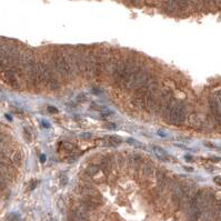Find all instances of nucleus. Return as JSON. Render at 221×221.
<instances>
[{"label":"nucleus","instance_id":"f257e3e1","mask_svg":"<svg viewBox=\"0 0 221 221\" xmlns=\"http://www.w3.org/2000/svg\"><path fill=\"white\" fill-rule=\"evenodd\" d=\"M139 70V67L134 62H124L122 64H119L117 67V70L113 73V78H115V81L118 85H121L124 83V81L128 79L130 76H132L136 71Z\"/></svg>","mask_w":221,"mask_h":221},{"label":"nucleus","instance_id":"f03ea898","mask_svg":"<svg viewBox=\"0 0 221 221\" xmlns=\"http://www.w3.org/2000/svg\"><path fill=\"white\" fill-rule=\"evenodd\" d=\"M169 121L172 124L180 126L186 121V108L181 102H173L168 112Z\"/></svg>","mask_w":221,"mask_h":221},{"label":"nucleus","instance_id":"7ed1b4c3","mask_svg":"<svg viewBox=\"0 0 221 221\" xmlns=\"http://www.w3.org/2000/svg\"><path fill=\"white\" fill-rule=\"evenodd\" d=\"M149 73L147 71H143V70H138L136 71L132 76H130L124 81V86L127 89H134V88H138L140 87L141 85H143L145 82L148 81L149 79Z\"/></svg>","mask_w":221,"mask_h":221},{"label":"nucleus","instance_id":"20e7f679","mask_svg":"<svg viewBox=\"0 0 221 221\" xmlns=\"http://www.w3.org/2000/svg\"><path fill=\"white\" fill-rule=\"evenodd\" d=\"M50 78H52L50 69L43 64H35V85L46 83Z\"/></svg>","mask_w":221,"mask_h":221},{"label":"nucleus","instance_id":"39448f33","mask_svg":"<svg viewBox=\"0 0 221 221\" xmlns=\"http://www.w3.org/2000/svg\"><path fill=\"white\" fill-rule=\"evenodd\" d=\"M52 61H53V67H55V69L57 70V72H58L59 75H61L62 77H66L69 75L70 66L68 64V60L64 57L60 56V55H57V56L53 57Z\"/></svg>","mask_w":221,"mask_h":221},{"label":"nucleus","instance_id":"423d86ee","mask_svg":"<svg viewBox=\"0 0 221 221\" xmlns=\"http://www.w3.org/2000/svg\"><path fill=\"white\" fill-rule=\"evenodd\" d=\"M5 79H6V81L13 88H18L19 87V85H18V81H17V77H16V73H15V71L13 70H6L5 71Z\"/></svg>","mask_w":221,"mask_h":221},{"label":"nucleus","instance_id":"0eeeda50","mask_svg":"<svg viewBox=\"0 0 221 221\" xmlns=\"http://www.w3.org/2000/svg\"><path fill=\"white\" fill-rule=\"evenodd\" d=\"M189 122H190V124H191L192 127H194V128H200L202 126V123H204L201 117L199 116V115H191V116L189 117Z\"/></svg>","mask_w":221,"mask_h":221},{"label":"nucleus","instance_id":"6e6552de","mask_svg":"<svg viewBox=\"0 0 221 221\" xmlns=\"http://www.w3.org/2000/svg\"><path fill=\"white\" fill-rule=\"evenodd\" d=\"M152 150H153V152L157 155V157L159 158V159H161V160H167L168 159V153L163 150L161 147H159V145H153L152 147Z\"/></svg>","mask_w":221,"mask_h":221},{"label":"nucleus","instance_id":"1a4fd4ad","mask_svg":"<svg viewBox=\"0 0 221 221\" xmlns=\"http://www.w3.org/2000/svg\"><path fill=\"white\" fill-rule=\"evenodd\" d=\"M107 138H108L107 141H108L109 145H112V147H117V145H119L122 142L121 138H120L119 136H116V134L109 136V137H107Z\"/></svg>","mask_w":221,"mask_h":221},{"label":"nucleus","instance_id":"9d476101","mask_svg":"<svg viewBox=\"0 0 221 221\" xmlns=\"http://www.w3.org/2000/svg\"><path fill=\"white\" fill-rule=\"evenodd\" d=\"M46 85H47V87H48V89H50V90H57V89H59V87H60L59 81L57 79H55V78H50V79L46 82Z\"/></svg>","mask_w":221,"mask_h":221},{"label":"nucleus","instance_id":"9b49d317","mask_svg":"<svg viewBox=\"0 0 221 221\" xmlns=\"http://www.w3.org/2000/svg\"><path fill=\"white\" fill-rule=\"evenodd\" d=\"M98 172H99V167H98V166L91 164V166H89L87 168V173L89 176H94V175H97Z\"/></svg>","mask_w":221,"mask_h":221},{"label":"nucleus","instance_id":"f8f14e48","mask_svg":"<svg viewBox=\"0 0 221 221\" xmlns=\"http://www.w3.org/2000/svg\"><path fill=\"white\" fill-rule=\"evenodd\" d=\"M61 148L64 149V151H68V152H72L75 150V145H72L71 142H62V143H61Z\"/></svg>","mask_w":221,"mask_h":221},{"label":"nucleus","instance_id":"ddd939ff","mask_svg":"<svg viewBox=\"0 0 221 221\" xmlns=\"http://www.w3.org/2000/svg\"><path fill=\"white\" fill-rule=\"evenodd\" d=\"M142 170H143V173L147 176H151V175H153V172H155V170H153V168H152V166H149V164H145Z\"/></svg>","mask_w":221,"mask_h":221},{"label":"nucleus","instance_id":"4468645a","mask_svg":"<svg viewBox=\"0 0 221 221\" xmlns=\"http://www.w3.org/2000/svg\"><path fill=\"white\" fill-rule=\"evenodd\" d=\"M12 161L16 163V164H20L21 161H22V158H21V155L19 152H16L13 156H12Z\"/></svg>","mask_w":221,"mask_h":221},{"label":"nucleus","instance_id":"2eb2a0df","mask_svg":"<svg viewBox=\"0 0 221 221\" xmlns=\"http://www.w3.org/2000/svg\"><path fill=\"white\" fill-rule=\"evenodd\" d=\"M76 100L78 102H85L86 100H87V96H86V93H79V94H77L76 97Z\"/></svg>","mask_w":221,"mask_h":221},{"label":"nucleus","instance_id":"dca6fc26","mask_svg":"<svg viewBox=\"0 0 221 221\" xmlns=\"http://www.w3.org/2000/svg\"><path fill=\"white\" fill-rule=\"evenodd\" d=\"M23 136H24L27 141H31V139H32V134H30L28 129H23Z\"/></svg>","mask_w":221,"mask_h":221},{"label":"nucleus","instance_id":"f3484780","mask_svg":"<svg viewBox=\"0 0 221 221\" xmlns=\"http://www.w3.org/2000/svg\"><path fill=\"white\" fill-rule=\"evenodd\" d=\"M7 187V182L2 176H0V190H3Z\"/></svg>","mask_w":221,"mask_h":221},{"label":"nucleus","instance_id":"a211bd4d","mask_svg":"<svg viewBox=\"0 0 221 221\" xmlns=\"http://www.w3.org/2000/svg\"><path fill=\"white\" fill-rule=\"evenodd\" d=\"M127 142H128V143H130V145H141V143H140V142L136 141V140L132 139V138H129V139L127 140Z\"/></svg>","mask_w":221,"mask_h":221},{"label":"nucleus","instance_id":"6ab92c4d","mask_svg":"<svg viewBox=\"0 0 221 221\" xmlns=\"http://www.w3.org/2000/svg\"><path fill=\"white\" fill-rule=\"evenodd\" d=\"M48 111H49V112H51V113H57V112H58V109H57L56 107L49 106V107H48Z\"/></svg>","mask_w":221,"mask_h":221},{"label":"nucleus","instance_id":"aec40b11","mask_svg":"<svg viewBox=\"0 0 221 221\" xmlns=\"http://www.w3.org/2000/svg\"><path fill=\"white\" fill-rule=\"evenodd\" d=\"M105 127L107 129H110V130H112V129H116V124H115V123H110V122H109V123H106Z\"/></svg>","mask_w":221,"mask_h":221},{"label":"nucleus","instance_id":"412c9836","mask_svg":"<svg viewBox=\"0 0 221 221\" xmlns=\"http://www.w3.org/2000/svg\"><path fill=\"white\" fill-rule=\"evenodd\" d=\"M213 180H215V182L217 183V185L221 186V177H215Z\"/></svg>","mask_w":221,"mask_h":221},{"label":"nucleus","instance_id":"4be33fe9","mask_svg":"<svg viewBox=\"0 0 221 221\" xmlns=\"http://www.w3.org/2000/svg\"><path fill=\"white\" fill-rule=\"evenodd\" d=\"M204 145L209 147V148H211V149H215V145H212V143H210V142H204Z\"/></svg>","mask_w":221,"mask_h":221},{"label":"nucleus","instance_id":"5701e85b","mask_svg":"<svg viewBox=\"0 0 221 221\" xmlns=\"http://www.w3.org/2000/svg\"><path fill=\"white\" fill-rule=\"evenodd\" d=\"M81 138H91V134H82Z\"/></svg>","mask_w":221,"mask_h":221},{"label":"nucleus","instance_id":"b1692460","mask_svg":"<svg viewBox=\"0 0 221 221\" xmlns=\"http://www.w3.org/2000/svg\"><path fill=\"white\" fill-rule=\"evenodd\" d=\"M40 161L41 162H45L46 161V158H45V156L42 155V156H40Z\"/></svg>","mask_w":221,"mask_h":221},{"label":"nucleus","instance_id":"393cba45","mask_svg":"<svg viewBox=\"0 0 221 221\" xmlns=\"http://www.w3.org/2000/svg\"><path fill=\"white\" fill-rule=\"evenodd\" d=\"M186 160H187V161H192L191 156H186Z\"/></svg>","mask_w":221,"mask_h":221},{"label":"nucleus","instance_id":"a878e982","mask_svg":"<svg viewBox=\"0 0 221 221\" xmlns=\"http://www.w3.org/2000/svg\"><path fill=\"white\" fill-rule=\"evenodd\" d=\"M92 92H94V93H100V91H99V90H97V89H92Z\"/></svg>","mask_w":221,"mask_h":221},{"label":"nucleus","instance_id":"bb28decb","mask_svg":"<svg viewBox=\"0 0 221 221\" xmlns=\"http://www.w3.org/2000/svg\"><path fill=\"white\" fill-rule=\"evenodd\" d=\"M61 181H62V185H66V182H67V179L62 178V179H61Z\"/></svg>","mask_w":221,"mask_h":221}]
</instances>
